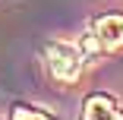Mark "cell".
<instances>
[{"mask_svg":"<svg viewBox=\"0 0 123 120\" xmlns=\"http://www.w3.org/2000/svg\"><path fill=\"white\" fill-rule=\"evenodd\" d=\"M47 66H51L54 79H60V82H76L79 73H82V54H79L73 44L54 41L51 47H47Z\"/></svg>","mask_w":123,"mask_h":120,"instance_id":"1","label":"cell"},{"mask_svg":"<svg viewBox=\"0 0 123 120\" xmlns=\"http://www.w3.org/2000/svg\"><path fill=\"white\" fill-rule=\"evenodd\" d=\"M95 38L101 47H120L123 44V16H101L95 22Z\"/></svg>","mask_w":123,"mask_h":120,"instance_id":"2","label":"cell"},{"mask_svg":"<svg viewBox=\"0 0 123 120\" xmlns=\"http://www.w3.org/2000/svg\"><path fill=\"white\" fill-rule=\"evenodd\" d=\"M82 120H123L120 107L114 104V98L107 95H92L82 107Z\"/></svg>","mask_w":123,"mask_h":120,"instance_id":"3","label":"cell"},{"mask_svg":"<svg viewBox=\"0 0 123 120\" xmlns=\"http://www.w3.org/2000/svg\"><path fill=\"white\" fill-rule=\"evenodd\" d=\"M13 120H54L47 111H35V107H16Z\"/></svg>","mask_w":123,"mask_h":120,"instance_id":"4","label":"cell"}]
</instances>
